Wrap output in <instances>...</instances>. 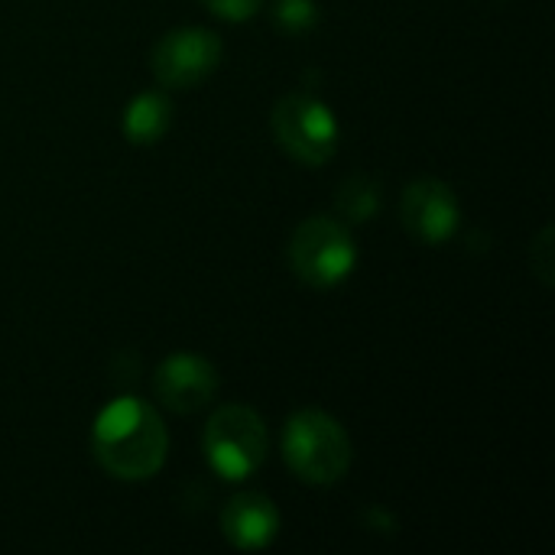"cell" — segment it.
<instances>
[{"label": "cell", "instance_id": "cell-4", "mask_svg": "<svg viewBox=\"0 0 555 555\" xmlns=\"http://www.w3.org/2000/svg\"><path fill=\"white\" fill-rule=\"evenodd\" d=\"M205 459L224 481L250 478L267 459V426L241 403L221 406L205 426Z\"/></svg>", "mask_w": 555, "mask_h": 555}, {"label": "cell", "instance_id": "cell-8", "mask_svg": "<svg viewBox=\"0 0 555 555\" xmlns=\"http://www.w3.org/2000/svg\"><path fill=\"white\" fill-rule=\"evenodd\" d=\"M153 387L166 410L189 416L211 403V397L218 390V374L198 354H172L169 361L159 364Z\"/></svg>", "mask_w": 555, "mask_h": 555}, {"label": "cell", "instance_id": "cell-3", "mask_svg": "<svg viewBox=\"0 0 555 555\" xmlns=\"http://www.w3.org/2000/svg\"><path fill=\"white\" fill-rule=\"evenodd\" d=\"M358 247L345 221L328 215L306 218L289 237V267L312 289H332L351 276Z\"/></svg>", "mask_w": 555, "mask_h": 555}, {"label": "cell", "instance_id": "cell-1", "mask_svg": "<svg viewBox=\"0 0 555 555\" xmlns=\"http://www.w3.org/2000/svg\"><path fill=\"white\" fill-rule=\"evenodd\" d=\"M91 452L111 478L146 481L163 468L169 436L153 406L137 397H120L98 413Z\"/></svg>", "mask_w": 555, "mask_h": 555}, {"label": "cell", "instance_id": "cell-2", "mask_svg": "<svg viewBox=\"0 0 555 555\" xmlns=\"http://www.w3.org/2000/svg\"><path fill=\"white\" fill-rule=\"evenodd\" d=\"M283 455L296 478L328 488L351 468V439L341 423L322 410H299L283 429Z\"/></svg>", "mask_w": 555, "mask_h": 555}, {"label": "cell", "instance_id": "cell-13", "mask_svg": "<svg viewBox=\"0 0 555 555\" xmlns=\"http://www.w3.org/2000/svg\"><path fill=\"white\" fill-rule=\"evenodd\" d=\"M215 16H221V20H228V23H244V20H250L257 10H260V3L263 0H202Z\"/></svg>", "mask_w": 555, "mask_h": 555}, {"label": "cell", "instance_id": "cell-6", "mask_svg": "<svg viewBox=\"0 0 555 555\" xmlns=\"http://www.w3.org/2000/svg\"><path fill=\"white\" fill-rule=\"evenodd\" d=\"M221 62V39L202 26H182L166 33L150 55V68L166 88H192L205 81Z\"/></svg>", "mask_w": 555, "mask_h": 555}, {"label": "cell", "instance_id": "cell-9", "mask_svg": "<svg viewBox=\"0 0 555 555\" xmlns=\"http://www.w3.org/2000/svg\"><path fill=\"white\" fill-rule=\"evenodd\" d=\"M221 530L234 550H263L280 533V511L263 494H237L221 514Z\"/></svg>", "mask_w": 555, "mask_h": 555}, {"label": "cell", "instance_id": "cell-14", "mask_svg": "<svg viewBox=\"0 0 555 555\" xmlns=\"http://www.w3.org/2000/svg\"><path fill=\"white\" fill-rule=\"evenodd\" d=\"M550 237H553V231L546 228L543 234H540V241L533 244V250H530V263H533V270L540 273V280L550 286L553 283V244H550Z\"/></svg>", "mask_w": 555, "mask_h": 555}, {"label": "cell", "instance_id": "cell-12", "mask_svg": "<svg viewBox=\"0 0 555 555\" xmlns=\"http://www.w3.org/2000/svg\"><path fill=\"white\" fill-rule=\"evenodd\" d=\"M315 3L312 0H276V10H273V20L283 33H306L312 23H315Z\"/></svg>", "mask_w": 555, "mask_h": 555}, {"label": "cell", "instance_id": "cell-10", "mask_svg": "<svg viewBox=\"0 0 555 555\" xmlns=\"http://www.w3.org/2000/svg\"><path fill=\"white\" fill-rule=\"evenodd\" d=\"M169 120H172V104L166 101V94L146 91V94H137L127 104V111H124V133L137 146H150V143H156L169 130Z\"/></svg>", "mask_w": 555, "mask_h": 555}, {"label": "cell", "instance_id": "cell-11", "mask_svg": "<svg viewBox=\"0 0 555 555\" xmlns=\"http://www.w3.org/2000/svg\"><path fill=\"white\" fill-rule=\"evenodd\" d=\"M335 211L345 224H364L380 211V185L367 176H351L335 195Z\"/></svg>", "mask_w": 555, "mask_h": 555}, {"label": "cell", "instance_id": "cell-7", "mask_svg": "<svg viewBox=\"0 0 555 555\" xmlns=\"http://www.w3.org/2000/svg\"><path fill=\"white\" fill-rule=\"evenodd\" d=\"M400 218H403V228L423 241V244H446L455 231H459V221H462V208H459V198L452 192V185H446L442 179H416L406 185L403 192V202H400Z\"/></svg>", "mask_w": 555, "mask_h": 555}, {"label": "cell", "instance_id": "cell-5", "mask_svg": "<svg viewBox=\"0 0 555 555\" xmlns=\"http://www.w3.org/2000/svg\"><path fill=\"white\" fill-rule=\"evenodd\" d=\"M270 124L280 146L306 166H322L338 150V120L332 107L312 94L296 91L280 98L270 114Z\"/></svg>", "mask_w": 555, "mask_h": 555}]
</instances>
